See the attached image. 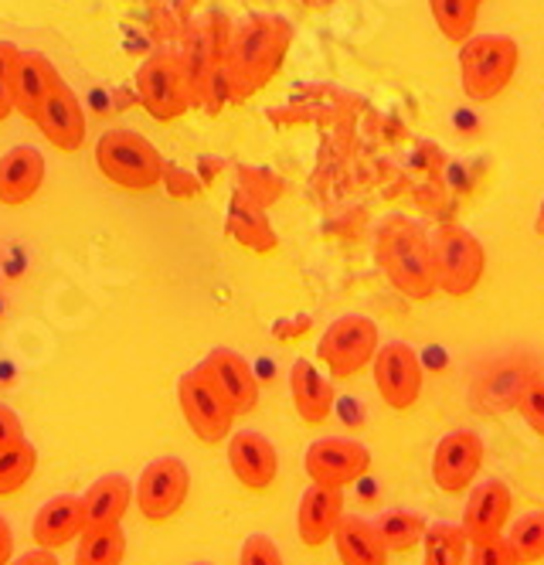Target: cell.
Wrapping results in <instances>:
<instances>
[{"label":"cell","mask_w":544,"mask_h":565,"mask_svg":"<svg viewBox=\"0 0 544 565\" xmlns=\"http://www.w3.org/2000/svg\"><path fill=\"white\" fill-rule=\"evenodd\" d=\"M289 392H292V409L307 426L327 423L333 409V385L317 372L310 358H297L289 369Z\"/></svg>","instance_id":"obj_24"},{"label":"cell","mask_w":544,"mask_h":565,"mask_svg":"<svg viewBox=\"0 0 544 565\" xmlns=\"http://www.w3.org/2000/svg\"><path fill=\"white\" fill-rule=\"evenodd\" d=\"M188 494H191V470L181 457H160L147 463L134 491L140 514L153 524L171 521L188 504Z\"/></svg>","instance_id":"obj_10"},{"label":"cell","mask_w":544,"mask_h":565,"mask_svg":"<svg viewBox=\"0 0 544 565\" xmlns=\"http://www.w3.org/2000/svg\"><path fill=\"white\" fill-rule=\"evenodd\" d=\"M78 535H82V498L78 494H58L38 508L34 524H31V539L38 548L58 552L68 542H75Z\"/></svg>","instance_id":"obj_22"},{"label":"cell","mask_w":544,"mask_h":565,"mask_svg":"<svg viewBox=\"0 0 544 565\" xmlns=\"http://www.w3.org/2000/svg\"><path fill=\"white\" fill-rule=\"evenodd\" d=\"M292 45V24L279 14H248L228 31L225 83L232 99L256 96L282 68Z\"/></svg>","instance_id":"obj_1"},{"label":"cell","mask_w":544,"mask_h":565,"mask_svg":"<svg viewBox=\"0 0 544 565\" xmlns=\"http://www.w3.org/2000/svg\"><path fill=\"white\" fill-rule=\"evenodd\" d=\"M433 249V273H436V290L449 297H470L487 273V253L480 238L467 232L463 225H442L436 235H429Z\"/></svg>","instance_id":"obj_6"},{"label":"cell","mask_w":544,"mask_h":565,"mask_svg":"<svg viewBox=\"0 0 544 565\" xmlns=\"http://www.w3.org/2000/svg\"><path fill=\"white\" fill-rule=\"evenodd\" d=\"M374 365V388H378L382 402L395 413H408L418 395H423V361H418L415 348H408L405 341H388L378 344L371 358Z\"/></svg>","instance_id":"obj_11"},{"label":"cell","mask_w":544,"mask_h":565,"mask_svg":"<svg viewBox=\"0 0 544 565\" xmlns=\"http://www.w3.org/2000/svg\"><path fill=\"white\" fill-rule=\"evenodd\" d=\"M137 99L140 106L160 119V124H171L181 119L191 109V86L181 65V55L171 49H160L147 55L137 68Z\"/></svg>","instance_id":"obj_7"},{"label":"cell","mask_w":544,"mask_h":565,"mask_svg":"<svg viewBox=\"0 0 544 565\" xmlns=\"http://www.w3.org/2000/svg\"><path fill=\"white\" fill-rule=\"evenodd\" d=\"M45 184V157L38 147H11L0 157V205L21 209Z\"/></svg>","instance_id":"obj_18"},{"label":"cell","mask_w":544,"mask_h":565,"mask_svg":"<svg viewBox=\"0 0 544 565\" xmlns=\"http://www.w3.org/2000/svg\"><path fill=\"white\" fill-rule=\"evenodd\" d=\"M429 11L436 28L449 38L452 45H463L477 28V0H429Z\"/></svg>","instance_id":"obj_29"},{"label":"cell","mask_w":544,"mask_h":565,"mask_svg":"<svg viewBox=\"0 0 544 565\" xmlns=\"http://www.w3.org/2000/svg\"><path fill=\"white\" fill-rule=\"evenodd\" d=\"M11 558H14V532H11L8 518L0 514V565H8Z\"/></svg>","instance_id":"obj_39"},{"label":"cell","mask_w":544,"mask_h":565,"mask_svg":"<svg viewBox=\"0 0 544 565\" xmlns=\"http://www.w3.org/2000/svg\"><path fill=\"white\" fill-rule=\"evenodd\" d=\"M374 259L392 279V287L408 300H433L436 297V273H433V249L426 228L392 215L374 232Z\"/></svg>","instance_id":"obj_2"},{"label":"cell","mask_w":544,"mask_h":565,"mask_svg":"<svg viewBox=\"0 0 544 565\" xmlns=\"http://www.w3.org/2000/svg\"><path fill=\"white\" fill-rule=\"evenodd\" d=\"M477 4H483V0H477Z\"/></svg>","instance_id":"obj_44"},{"label":"cell","mask_w":544,"mask_h":565,"mask_svg":"<svg viewBox=\"0 0 544 565\" xmlns=\"http://www.w3.org/2000/svg\"><path fill=\"white\" fill-rule=\"evenodd\" d=\"M21 49L14 42H0V124L14 113V96H11V75Z\"/></svg>","instance_id":"obj_34"},{"label":"cell","mask_w":544,"mask_h":565,"mask_svg":"<svg viewBox=\"0 0 544 565\" xmlns=\"http://www.w3.org/2000/svg\"><path fill=\"white\" fill-rule=\"evenodd\" d=\"M160 184L171 191V198H178V201H188V198H198L201 194V181L194 178V174H188L184 168H178V164H163V178H160Z\"/></svg>","instance_id":"obj_37"},{"label":"cell","mask_w":544,"mask_h":565,"mask_svg":"<svg viewBox=\"0 0 544 565\" xmlns=\"http://www.w3.org/2000/svg\"><path fill=\"white\" fill-rule=\"evenodd\" d=\"M228 235L238 242V246L253 249L259 256H266V253H273L279 246V238H276V232H273V225L266 218V209L253 205V201L242 198L238 191H235L232 209H228Z\"/></svg>","instance_id":"obj_25"},{"label":"cell","mask_w":544,"mask_h":565,"mask_svg":"<svg viewBox=\"0 0 544 565\" xmlns=\"http://www.w3.org/2000/svg\"><path fill=\"white\" fill-rule=\"evenodd\" d=\"M487 447L480 433L473 429H452L436 443L433 454V483L446 494H467L483 467Z\"/></svg>","instance_id":"obj_13"},{"label":"cell","mask_w":544,"mask_h":565,"mask_svg":"<svg viewBox=\"0 0 544 565\" xmlns=\"http://www.w3.org/2000/svg\"><path fill=\"white\" fill-rule=\"evenodd\" d=\"M21 439H28V436H24L21 416H18L11 406H0V450H4V447H14V443H21Z\"/></svg>","instance_id":"obj_38"},{"label":"cell","mask_w":544,"mask_h":565,"mask_svg":"<svg viewBox=\"0 0 544 565\" xmlns=\"http://www.w3.org/2000/svg\"><path fill=\"white\" fill-rule=\"evenodd\" d=\"M518 409H521L524 423H527L537 436H544V382H527V385L521 388V395H518Z\"/></svg>","instance_id":"obj_36"},{"label":"cell","mask_w":544,"mask_h":565,"mask_svg":"<svg viewBox=\"0 0 544 565\" xmlns=\"http://www.w3.org/2000/svg\"><path fill=\"white\" fill-rule=\"evenodd\" d=\"M31 119H34V127L45 134V140L55 143V150L75 153L86 143V113H82L78 96L65 83L52 89V96L38 106Z\"/></svg>","instance_id":"obj_16"},{"label":"cell","mask_w":544,"mask_h":565,"mask_svg":"<svg viewBox=\"0 0 544 565\" xmlns=\"http://www.w3.org/2000/svg\"><path fill=\"white\" fill-rule=\"evenodd\" d=\"M55 86H62V75L55 72V65L38 52H21L14 62V75H11L14 113L31 119L38 113V106L52 96Z\"/></svg>","instance_id":"obj_21"},{"label":"cell","mask_w":544,"mask_h":565,"mask_svg":"<svg viewBox=\"0 0 544 565\" xmlns=\"http://www.w3.org/2000/svg\"><path fill=\"white\" fill-rule=\"evenodd\" d=\"M96 168L122 191H153L163 178V157L137 130H106L96 143Z\"/></svg>","instance_id":"obj_5"},{"label":"cell","mask_w":544,"mask_h":565,"mask_svg":"<svg viewBox=\"0 0 544 565\" xmlns=\"http://www.w3.org/2000/svg\"><path fill=\"white\" fill-rule=\"evenodd\" d=\"M122 558H127V535H122L119 524L82 532V542L75 548V565H122Z\"/></svg>","instance_id":"obj_28"},{"label":"cell","mask_w":544,"mask_h":565,"mask_svg":"<svg viewBox=\"0 0 544 565\" xmlns=\"http://www.w3.org/2000/svg\"><path fill=\"white\" fill-rule=\"evenodd\" d=\"M344 514V494L338 488L310 483L297 508V535L307 548H323Z\"/></svg>","instance_id":"obj_19"},{"label":"cell","mask_w":544,"mask_h":565,"mask_svg":"<svg viewBox=\"0 0 544 565\" xmlns=\"http://www.w3.org/2000/svg\"><path fill=\"white\" fill-rule=\"evenodd\" d=\"M470 565H518L511 545L504 535L487 539V542H470Z\"/></svg>","instance_id":"obj_35"},{"label":"cell","mask_w":544,"mask_h":565,"mask_svg":"<svg viewBox=\"0 0 544 565\" xmlns=\"http://www.w3.org/2000/svg\"><path fill=\"white\" fill-rule=\"evenodd\" d=\"M508 545L518 558V565H534L544 558V511L521 514L508 535Z\"/></svg>","instance_id":"obj_31"},{"label":"cell","mask_w":544,"mask_h":565,"mask_svg":"<svg viewBox=\"0 0 544 565\" xmlns=\"http://www.w3.org/2000/svg\"><path fill=\"white\" fill-rule=\"evenodd\" d=\"M238 565H286V562L269 535H248L238 548Z\"/></svg>","instance_id":"obj_33"},{"label":"cell","mask_w":544,"mask_h":565,"mask_svg":"<svg viewBox=\"0 0 544 565\" xmlns=\"http://www.w3.org/2000/svg\"><path fill=\"white\" fill-rule=\"evenodd\" d=\"M470 542L459 524L436 521L423 535V565H463Z\"/></svg>","instance_id":"obj_27"},{"label":"cell","mask_w":544,"mask_h":565,"mask_svg":"<svg viewBox=\"0 0 544 565\" xmlns=\"http://www.w3.org/2000/svg\"><path fill=\"white\" fill-rule=\"evenodd\" d=\"M521 49L508 34H470L459 45V86L473 103H490L511 86Z\"/></svg>","instance_id":"obj_4"},{"label":"cell","mask_w":544,"mask_h":565,"mask_svg":"<svg viewBox=\"0 0 544 565\" xmlns=\"http://www.w3.org/2000/svg\"><path fill=\"white\" fill-rule=\"evenodd\" d=\"M382 344L378 324L364 313H344L320 334L317 358L327 365L330 379H354L371 365L374 351Z\"/></svg>","instance_id":"obj_8"},{"label":"cell","mask_w":544,"mask_h":565,"mask_svg":"<svg viewBox=\"0 0 544 565\" xmlns=\"http://www.w3.org/2000/svg\"><path fill=\"white\" fill-rule=\"evenodd\" d=\"M38 470V450L28 439L0 450V498H14Z\"/></svg>","instance_id":"obj_30"},{"label":"cell","mask_w":544,"mask_h":565,"mask_svg":"<svg viewBox=\"0 0 544 565\" xmlns=\"http://www.w3.org/2000/svg\"><path fill=\"white\" fill-rule=\"evenodd\" d=\"M374 529H378V535H382L388 552H412V548L423 545V535L429 529V521L418 511L395 508V511H385L378 521H374Z\"/></svg>","instance_id":"obj_26"},{"label":"cell","mask_w":544,"mask_h":565,"mask_svg":"<svg viewBox=\"0 0 544 565\" xmlns=\"http://www.w3.org/2000/svg\"><path fill=\"white\" fill-rule=\"evenodd\" d=\"M303 467H307L310 483L344 491L371 470V450L364 443L348 439V436H327V439L310 443Z\"/></svg>","instance_id":"obj_12"},{"label":"cell","mask_w":544,"mask_h":565,"mask_svg":"<svg viewBox=\"0 0 544 565\" xmlns=\"http://www.w3.org/2000/svg\"><path fill=\"white\" fill-rule=\"evenodd\" d=\"M537 228L544 232V201H541V212H537Z\"/></svg>","instance_id":"obj_42"},{"label":"cell","mask_w":544,"mask_h":565,"mask_svg":"<svg viewBox=\"0 0 544 565\" xmlns=\"http://www.w3.org/2000/svg\"><path fill=\"white\" fill-rule=\"evenodd\" d=\"M228 467L245 491H269L279 473V454L273 439L256 429L228 433Z\"/></svg>","instance_id":"obj_14"},{"label":"cell","mask_w":544,"mask_h":565,"mask_svg":"<svg viewBox=\"0 0 544 565\" xmlns=\"http://www.w3.org/2000/svg\"><path fill=\"white\" fill-rule=\"evenodd\" d=\"M330 542L341 555V565H388V555H392L378 529H374V521L361 514H341Z\"/></svg>","instance_id":"obj_23"},{"label":"cell","mask_w":544,"mask_h":565,"mask_svg":"<svg viewBox=\"0 0 544 565\" xmlns=\"http://www.w3.org/2000/svg\"><path fill=\"white\" fill-rule=\"evenodd\" d=\"M178 402H181V413H184V423L188 429L207 443V447H215V443L228 439L232 433V423H235V406L225 398V392L215 385V379L207 375L201 365L191 369L181 382H178Z\"/></svg>","instance_id":"obj_9"},{"label":"cell","mask_w":544,"mask_h":565,"mask_svg":"<svg viewBox=\"0 0 544 565\" xmlns=\"http://www.w3.org/2000/svg\"><path fill=\"white\" fill-rule=\"evenodd\" d=\"M194 565H207V562H194Z\"/></svg>","instance_id":"obj_43"},{"label":"cell","mask_w":544,"mask_h":565,"mask_svg":"<svg viewBox=\"0 0 544 565\" xmlns=\"http://www.w3.org/2000/svg\"><path fill=\"white\" fill-rule=\"evenodd\" d=\"M511 508H514V498H511V488L504 480H480L477 488L470 491L467 498V508H463V535L467 542H487V539H497L504 535L508 521H511Z\"/></svg>","instance_id":"obj_15"},{"label":"cell","mask_w":544,"mask_h":565,"mask_svg":"<svg viewBox=\"0 0 544 565\" xmlns=\"http://www.w3.org/2000/svg\"><path fill=\"white\" fill-rule=\"evenodd\" d=\"M307 8H313V11H327V8H333L338 0H303Z\"/></svg>","instance_id":"obj_41"},{"label":"cell","mask_w":544,"mask_h":565,"mask_svg":"<svg viewBox=\"0 0 544 565\" xmlns=\"http://www.w3.org/2000/svg\"><path fill=\"white\" fill-rule=\"evenodd\" d=\"M201 369L215 379V385L225 392V398L235 406V413H253L259 406V379L253 365L232 348H215L201 361Z\"/></svg>","instance_id":"obj_17"},{"label":"cell","mask_w":544,"mask_h":565,"mask_svg":"<svg viewBox=\"0 0 544 565\" xmlns=\"http://www.w3.org/2000/svg\"><path fill=\"white\" fill-rule=\"evenodd\" d=\"M282 178H276L273 171H266V168H238V194L242 198H248L253 205H259V209H269L273 201H279L282 198Z\"/></svg>","instance_id":"obj_32"},{"label":"cell","mask_w":544,"mask_h":565,"mask_svg":"<svg viewBox=\"0 0 544 565\" xmlns=\"http://www.w3.org/2000/svg\"><path fill=\"white\" fill-rule=\"evenodd\" d=\"M134 504V483L122 473H106L99 477L93 488L82 494V532L93 529H109L127 518Z\"/></svg>","instance_id":"obj_20"},{"label":"cell","mask_w":544,"mask_h":565,"mask_svg":"<svg viewBox=\"0 0 544 565\" xmlns=\"http://www.w3.org/2000/svg\"><path fill=\"white\" fill-rule=\"evenodd\" d=\"M228 21L225 14H204L198 21H191L188 38H184V49L181 65L188 75V86H191V106H204L212 109L222 106V96H228V83H225V45H228Z\"/></svg>","instance_id":"obj_3"},{"label":"cell","mask_w":544,"mask_h":565,"mask_svg":"<svg viewBox=\"0 0 544 565\" xmlns=\"http://www.w3.org/2000/svg\"><path fill=\"white\" fill-rule=\"evenodd\" d=\"M8 565H58V558H55V552H49V548H34V552L14 558V562H8Z\"/></svg>","instance_id":"obj_40"}]
</instances>
